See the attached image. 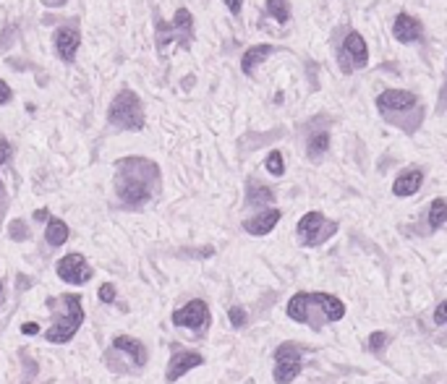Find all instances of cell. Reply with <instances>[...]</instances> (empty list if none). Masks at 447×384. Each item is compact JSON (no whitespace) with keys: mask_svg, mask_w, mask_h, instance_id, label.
<instances>
[{"mask_svg":"<svg viewBox=\"0 0 447 384\" xmlns=\"http://www.w3.org/2000/svg\"><path fill=\"white\" fill-rule=\"evenodd\" d=\"M390 340H393V338H390L387 332L377 329V332H372V335H369V343H366V347H369L374 356H382V350L390 345Z\"/></svg>","mask_w":447,"mask_h":384,"instance_id":"24","label":"cell"},{"mask_svg":"<svg viewBox=\"0 0 447 384\" xmlns=\"http://www.w3.org/2000/svg\"><path fill=\"white\" fill-rule=\"evenodd\" d=\"M225 6H228V11L233 13V16H238L241 8H244V0H225Z\"/></svg>","mask_w":447,"mask_h":384,"instance_id":"32","label":"cell"},{"mask_svg":"<svg viewBox=\"0 0 447 384\" xmlns=\"http://www.w3.org/2000/svg\"><path fill=\"white\" fill-rule=\"evenodd\" d=\"M393 37L403 45H411V42L424 39V29H421L419 18H413L411 13H398L393 21Z\"/></svg>","mask_w":447,"mask_h":384,"instance_id":"15","label":"cell"},{"mask_svg":"<svg viewBox=\"0 0 447 384\" xmlns=\"http://www.w3.org/2000/svg\"><path fill=\"white\" fill-rule=\"evenodd\" d=\"M432 316H434V324H439V327H445V324H447V301L439 303L437 309H434V314H432Z\"/></svg>","mask_w":447,"mask_h":384,"instance_id":"29","label":"cell"},{"mask_svg":"<svg viewBox=\"0 0 447 384\" xmlns=\"http://www.w3.org/2000/svg\"><path fill=\"white\" fill-rule=\"evenodd\" d=\"M228 319H230V327L233 329H244L248 324V314L244 306H230L228 309Z\"/></svg>","mask_w":447,"mask_h":384,"instance_id":"26","label":"cell"},{"mask_svg":"<svg viewBox=\"0 0 447 384\" xmlns=\"http://www.w3.org/2000/svg\"><path fill=\"white\" fill-rule=\"evenodd\" d=\"M303 356H306V347H301L298 343H280L275 347V366H272V379L275 384H291L296 382V376L303 371Z\"/></svg>","mask_w":447,"mask_h":384,"instance_id":"7","label":"cell"},{"mask_svg":"<svg viewBox=\"0 0 447 384\" xmlns=\"http://www.w3.org/2000/svg\"><path fill=\"white\" fill-rule=\"evenodd\" d=\"M329 149V131H314L306 139V155H309L311 162H320L322 157L327 155Z\"/></svg>","mask_w":447,"mask_h":384,"instance_id":"20","label":"cell"},{"mask_svg":"<svg viewBox=\"0 0 447 384\" xmlns=\"http://www.w3.org/2000/svg\"><path fill=\"white\" fill-rule=\"evenodd\" d=\"M58 303H61L63 314H61V316H55V321L45 332V340L47 343H53V345H65V343H71V340L76 338V332L82 329L84 306H82V298H79V295H73V293L61 295Z\"/></svg>","mask_w":447,"mask_h":384,"instance_id":"3","label":"cell"},{"mask_svg":"<svg viewBox=\"0 0 447 384\" xmlns=\"http://www.w3.org/2000/svg\"><path fill=\"white\" fill-rule=\"evenodd\" d=\"M55 50H58V58L65 60V63H73V58H76V50L82 47V32L73 27H61L55 29Z\"/></svg>","mask_w":447,"mask_h":384,"instance_id":"14","label":"cell"},{"mask_svg":"<svg viewBox=\"0 0 447 384\" xmlns=\"http://www.w3.org/2000/svg\"><path fill=\"white\" fill-rule=\"evenodd\" d=\"M442 225H447V201L434 199L429 204V228L439 230Z\"/></svg>","mask_w":447,"mask_h":384,"instance_id":"23","label":"cell"},{"mask_svg":"<svg viewBox=\"0 0 447 384\" xmlns=\"http://www.w3.org/2000/svg\"><path fill=\"white\" fill-rule=\"evenodd\" d=\"M113 350H120V353H126L131 358V364L141 369L146 366V347L141 340L131 338V335H118V338H113Z\"/></svg>","mask_w":447,"mask_h":384,"instance_id":"17","label":"cell"},{"mask_svg":"<svg viewBox=\"0 0 447 384\" xmlns=\"http://www.w3.org/2000/svg\"><path fill=\"white\" fill-rule=\"evenodd\" d=\"M97 295H100L102 303H115V295H118V290H115V285H113V283H105V285H100Z\"/></svg>","mask_w":447,"mask_h":384,"instance_id":"28","label":"cell"},{"mask_svg":"<svg viewBox=\"0 0 447 384\" xmlns=\"http://www.w3.org/2000/svg\"><path fill=\"white\" fill-rule=\"evenodd\" d=\"M277 50H280V47H275V45H254V47H248L246 53H244V58H241V71L246 73V76H251L256 65H262L267 58H270V55H275Z\"/></svg>","mask_w":447,"mask_h":384,"instance_id":"18","label":"cell"},{"mask_svg":"<svg viewBox=\"0 0 447 384\" xmlns=\"http://www.w3.org/2000/svg\"><path fill=\"white\" fill-rule=\"evenodd\" d=\"M170 321H173L175 327H186V329H191V332H204L212 321L210 306H207V301H201V298H194V301H189L186 306L175 309Z\"/></svg>","mask_w":447,"mask_h":384,"instance_id":"8","label":"cell"},{"mask_svg":"<svg viewBox=\"0 0 447 384\" xmlns=\"http://www.w3.org/2000/svg\"><path fill=\"white\" fill-rule=\"evenodd\" d=\"M21 332H24V335H37V332H39V324H24Z\"/></svg>","mask_w":447,"mask_h":384,"instance_id":"35","label":"cell"},{"mask_svg":"<svg viewBox=\"0 0 447 384\" xmlns=\"http://www.w3.org/2000/svg\"><path fill=\"white\" fill-rule=\"evenodd\" d=\"M280 217H283V212L275 210V207H270V210H259L254 215V217H246L244 222H241V228L246 230L248 236L254 238H262V236H270L275 228H277V222H280Z\"/></svg>","mask_w":447,"mask_h":384,"instance_id":"13","label":"cell"},{"mask_svg":"<svg viewBox=\"0 0 447 384\" xmlns=\"http://www.w3.org/2000/svg\"><path fill=\"white\" fill-rule=\"evenodd\" d=\"M338 63L343 73H353L356 68H364L369 63V47H366L364 37L358 32H348L346 42L338 53Z\"/></svg>","mask_w":447,"mask_h":384,"instance_id":"10","label":"cell"},{"mask_svg":"<svg viewBox=\"0 0 447 384\" xmlns=\"http://www.w3.org/2000/svg\"><path fill=\"white\" fill-rule=\"evenodd\" d=\"M11 155H13V149H11V141H8V139H0V167L8 162Z\"/></svg>","mask_w":447,"mask_h":384,"instance_id":"30","label":"cell"},{"mask_svg":"<svg viewBox=\"0 0 447 384\" xmlns=\"http://www.w3.org/2000/svg\"><path fill=\"white\" fill-rule=\"evenodd\" d=\"M110 126L120 131H141L144 128V102L134 89H120L108 108Z\"/></svg>","mask_w":447,"mask_h":384,"instance_id":"4","label":"cell"},{"mask_svg":"<svg viewBox=\"0 0 447 384\" xmlns=\"http://www.w3.org/2000/svg\"><path fill=\"white\" fill-rule=\"evenodd\" d=\"M421 183H424V170H421V167H405L393 181V196L408 199L413 193H419Z\"/></svg>","mask_w":447,"mask_h":384,"instance_id":"16","label":"cell"},{"mask_svg":"<svg viewBox=\"0 0 447 384\" xmlns=\"http://www.w3.org/2000/svg\"><path fill=\"white\" fill-rule=\"evenodd\" d=\"M374 105L384 118L393 120L398 113H411V110H419L421 102H419V97L408 89H384L382 94H377Z\"/></svg>","mask_w":447,"mask_h":384,"instance_id":"9","label":"cell"},{"mask_svg":"<svg viewBox=\"0 0 447 384\" xmlns=\"http://www.w3.org/2000/svg\"><path fill=\"white\" fill-rule=\"evenodd\" d=\"M275 201V191L265 183H259L256 178H248L246 181V204L248 207H265V204H272Z\"/></svg>","mask_w":447,"mask_h":384,"instance_id":"19","label":"cell"},{"mask_svg":"<svg viewBox=\"0 0 447 384\" xmlns=\"http://www.w3.org/2000/svg\"><path fill=\"white\" fill-rule=\"evenodd\" d=\"M204 366V356L196 353V350H175L170 361H168V371H165V382L175 384L181 376H186L189 371Z\"/></svg>","mask_w":447,"mask_h":384,"instance_id":"12","label":"cell"},{"mask_svg":"<svg viewBox=\"0 0 447 384\" xmlns=\"http://www.w3.org/2000/svg\"><path fill=\"white\" fill-rule=\"evenodd\" d=\"M338 230H340L338 219H329V217H325L322 212L311 210V212H306V215L298 219V225H296L298 246L317 248V246H322V243H327L329 238L335 236Z\"/></svg>","mask_w":447,"mask_h":384,"instance_id":"6","label":"cell"},{"mask_svg":"<svg viewBox=\"0 0 447 384\" xmlns=\"http://www.w3.org/2000/svg\"><path fill=\"white\" fill-rule=\"evenodd\" d=\"M346 311H348V306L340 301L338 295H332V293H320V290L293 293L288 306H285L288 319L296 321V324H303V327L314 329V332H322V327L340 321L346 316Z\"/></svg>","mask_w":447,"mask_h":384,"instance_id":"2","label":"cell"},{"mask_svg":"<svg viewBox=\"0 0 447 384\" xmlns=\"http://www.w3.org/2000/svg\"><path fill=\"white\" fill-rule=\"evenodd\" d=\"M8 238L11 241H27L29 238V228L24 219H11L8 225Z\"/></svg>","mask_w":447,"mask_h":384,"instance_id":"27","label":"cell"},{"mask_svg":"<svg viewBox=\"0 0 447 384\" xmlns=\"http://www.w3.org/2000/svg\"><path fill=\"white\" fill-rule=\"evenodd\" d=\"M115 196L126 210H141L163 191L160 165L149 157H123L115 162Z\"/></svg>","mask_w":447,"mask_h":384,"instance_id":"1","label":"cell"},{"mask_svg":"<svg viewBox=\"0 0 447 384\" xmlns=\"http://www.w3.org/2000/svg\"><path fill=\"white\" fill-rule=\"evenodd\" d=\"M32 217H34L37 222H50V210H37Z\"/></svg>","mask_w":447,"mask_h":384,"instance_id":"33","label":"cell"},{"mask_svg":"<svg viewBox=\"0 0 447 384\" xmlns=\"http://www.w3.org/2000/svg\"><path fill=\"white\" fill-rule=\"evenodd\" d=\"M0 301H3V283H0Z\"/></svg>","mask_w":447,"mask_h":384,"instance_id":"36","label":"cell"},{"mask_svg":"<svg viewBox=\"0 0 447 384\" xmlns=\"http://www.w3.org/2000/svg\"><path fill=\"white\" fill-rule=\"evenodd\" d=\"M170 42H178L183 50H189L194 42V16L189 8L175 11L173 21H157L155 24V45L163 53Z\"/></svg>","mask_w":447,"mask_h":384,"instance_id":"5","label":"cell"},{"mask_svg":"<svg viewBox=\"0 0 447 384\" xmlns=\"http://www.w3.org/2000/svg\"><path fill=\"white\" fill-rule=\"evenodd\" d=\"M265 8L267 16H272L277 24H288L291 21V3L288 0H267Z\"/></svg>","mask_w":447,"mask_h":384,"instance_id":"22","label":"cell"},{"mask_svg":"<svg viewBox=\"0 0 447 384\" xmlns=\"http://www.w3.org/2000/svg\"><path fill=\"white\" fill-rule=\"evenodd\" d=\"M265 167H267V173H272V175H285V160H283V155L277 152V149H272L270 155H267V160H265Z\"/></svg>","mask_w":447,"mask_h":384,"instance_id":"25","label":"cell"},{"mask_svg":"<svg viewBox=\"0 0 447 384\" xmlns=\"http://www.w3.org/2000/svg\"><path fill=\"white\" fill-rule=\"evenodd\" d=\"M65 3H68V0H42V6H47V8H61Z\"/></svg>","mask_w":447,"mask_h":384,"instance_id":"34","label":"cell"},{"mask_svg":"<svg viewBox=\"0 0 447 384\" xmlns=\"http://www.w3.org/2000/svg\"><path fill=\"white\" fill-rule=\"evenodd\" d=\"M68 236H71V230H68V225H65L61 217H50V222H47V230H45V241L47 246L53 248H61L68 241Z\"/></svg>","mask_w":447,"mask_h":384,"instance_id":"21","label":"cell"},{"mask_svg":"<svg viewBox=\"0 0 447 384\" xmlns=\"http://www.w3.org/2000/svg\"><path fill=\"white\" fill-rule=\"evenodd\" d=\"M11 100H13V91H11L8 84L0 79V105H8Z\"/></svg>","mask_w":447,"mask_h":384,"instance_id":"31","label":"cell"},{"mask_svg":"<svg viewBox=\"0 0 447 384\" xmlns=\"http://www.w3.org/2000/svg\"><path fill=\"white\" fill-rule=\"evenodd\" d=\"M55 272L58 277L68 285H87L92 280V264L87 262V256L82 254H65L58 259V264H55Z\"/></svg>","mask_w":447,"mask_h":384,"instance_id":"11","label":"cell"}]
</instances>
